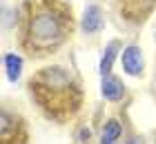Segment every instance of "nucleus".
I'll return each instance as SVG.
<instances>
[{
  "mask_svg": "<svg viewBox=\"0 0 156 144\" xmlns=\"http://www.w3.org/2000/svg\"><path fill=\"white\" fill-rule=\"evenodd\" d=\"M31 100L54 122H67L80 111L83 91L62 67H47L29 82Z\"/></svg>",
  "mask_w": 156,
  "mask_h": 144,
  "instance_id": "1",
  "label": "nucleus"
},
{
  "mask_svg": "<svg viewBox=\"0 0 156 144\" xmlns=\"http://www.w3.org/2000/svg\"><path fill=\"white\" fill-rule=\"evenodd\" d=\"M29 45L40 51H49L56 45H60L65 38V27L62 20L56 11H51L49 7H42L29 20V31H27Z\"/></svg>",
  "mask_w": 156,
  "mask_h": 144,
  "instance_id": "2",
  "label": "nucleus"
},
{
  "mask_svg": "<svg viewBox=\"0 0 156 144\" xmlns=\"http://www.w3.org/2000/svg\"><path fill=\"white\" fill-rule=\"evenodd\" d=\"M27 126L25 120L9 111L0 115V142L2 144H27Z\"/></svg>",
  "mask_w": 156,
  "mask_h": 144,
  "instance_id": "3",
  "label": "nucleus"
},
{
  "mask_svg": "<svg viewBox=\"0 0 156 144\" xmlns=\"http://www.w3.org/2000/svg\"><path fill=\"white\" fill-rule=\"evenodd\" d=\"M120 62H123V71L127 75H143V69H145V60H143V49L138 45H129L123 49L120 53Z\"/></svg>",
  "mask_w": 156,
  "mask_h": 144,
  "instance_id": "4",
  "label": "nucleus"
},
{
  "mask_svg": "<svg viewBox=\"0 0 156 144\" xmlns=\"http://www.w3.org/2000/svg\"><path fill=\"white\" fill-rule=\"evenodd\" d=\"M105 25V16H103V9L98 5H87V9L83 13V20H80V27L85 33H98Z\"/></svg>",
  "mask_w": 156,
  "mask_h": 144,
  "instance_id": "5",
  "label": "nucleus"
},
{
  "mask_svg": "<svg viewBox=\"0 0 156 144\" xmlns=\"http://www.w3.org/2000/svg\"><path fill=\"white\" fill-rule=\"evenodd\" d=\"M101 95L105 100H109V102H118V100H123L125 95V84L118 80L116 75H103V82H101Z\"/></svg>",
  "mask_w": 156,
  "mask_h": 144,
  "instance_id": "6",
  "label": "nucleus"
},
{
  "mask_svg": "<svg viewBox=\"0 0 156 144\" xmlns=\"http://www.w3.org/2000/svg\"><path fill=\"white\" fill-rule=\"evenodd\" d=\"M123 135V124L118 120H107L103 126V138H101V144H116Z\"/></svg>",
  "mask_w": 156,
  "mask_h": 144,
  "instance_id": "7",
  "label": "nucleus"
},
{
  "mask_svg": "<svg viewBox=\"0 0 156 144\" xmlns=\"http://www.w3.org/2000/svg\"><path fill=\"white\" fill-rule=\"evenodd\" d=\"M118 40H112L103 51V58H101V73L103 75H109L112 73V67H114V60H116V53H118Z\"/></svg>",
  "mask_w": 156,
  "mask_h": 144,
  "instance_id": "8",
  "label": "nucleus"
},
{
  "mask_svg": "<svg viewBox=\"0 0 156 144\" xmlns=\"http://www.w3.org/2000/svg\"><path fill=\"white\" fill-rule=\"evenodd\" d=\"M5 69H7V78L11 82H16L20 78V71H23V58L18 53H7L5 55Z\"/></svg>",
  "mask_w": 156,
  "mask_h": 144,
  "instance_id": "9",
  "label": "nucleus"
},
{
  "mask_svg": "<svg viewBox=\"0 0 156 144\" xmlns=\"http://www.w3.org/2000/svg\"><path fill=\"white\" fill-rule=\"evenodd\" d=\"M91 140V129L89 126H80L76 131V142H80V144H87Z\"/></svg>",
  "mask_w": 156,
  "mask_h": 144,
  "instance_id": "10",
  "label": "nucleus"
},
{
  "mask_svg": "<svg viewBox=\"0 0 156 144\" xmlns=\"http://www.w3.org/2000/svg\"><path fill=\"white\" fill-rule=\"evenodd\" d=\"M125 144H145V138H143V135H132Z\"/></svg>",
  "mask_w": 156,
  "mask_h": 144,
  "instance_id": "11",
  "label": "nucleus"
}]
</instances>
